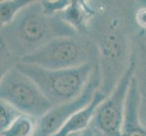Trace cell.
<instances>
[{
    "label": "cell",
    "instance_id": "cell-16",
    "mask_svg": "<svg viewBox=\"0 0 146 136\" xmlns=\"http://www.w3.org/2000/svg\"><path fill=\"white\" fill-rule=\"evenodd\" d=\"M135 20H136V23L139 27L143 29H146V4H143L136 11Z\"/></svg>",
    "mask_w": 146,
    "mask_h": 136
},
{
    "label": "cell",
    "instance_id": "cell-9",
    "mask_svg": "<svg viewBox=\"0 0 146 136\" xmlns=\"http://www.w3.org/2000/svg\"><path fill=\"white\" fill-rule=\"evenodd\" d=\"M108 95L105 94L100 88L94 94L91 103L81 109L68 119L63 128L54 136H69L87 129L91 124L93 118L98 106Z\"/></svg>",
    "mask_w": 146,
    "mask_h": 136
},
{
    "label": "cell",
    "instance_id": "cell-2",
    "mask_svg": "<svg viewBox=\"0 0 146 136\" xmlns=\"http://www.w3.org/2000/svg\"><path fill=\"white\" fill-rule=\"evenodd\" d=\"M97 63L68 69H46L22 63L15 66L31 78L50 102L59 105L74 101L83 93Z\"/></svg>",
    "mask_w": 146,
    "mask_h": 136
},
{
    "label": "cell",
    "instance_id": "cell-17",
    "mask_svg": "<svg viewBox=\"0 0 146 136\" xmlns=\"http://www.w3.org/2000/svg\"><path fill=\"white\" fill-rule=\"evenodd\" d=\"M69 136H102V135H101L94 128H93L92 126H89L87 129L82 131V132L74 133Z\"/></svg>",
    "mask_w": 146,
    "mask_h": 136
},
{
    "label": "cell",
    "instance_id": "cell-8",
    "mask_svg": "<svg viewBox=\"0 0 146 136\" xmlns=\"http://www.w3.org/2000/svg\"><path fill=\"white\" fill-rule=\"evenodd\" d=\"M140 107L141 94L137 78L134 74L127 95L124 122L121 136H146V125L141 118Z\"/></svg>",
    "mask_w": 146,
    "mask_h": 136
},
{
    "label": "cell",
    "instance_id": "cell-12",
    "mask_svg": "<svg viewBox=\"0 0 146 136\" xmlns=\"http://www.w3.org/2000/svg\"><path fill=\"white\" fill-rule=\"evenodd\" d=\"M32 2V0H3L0 2L1 27L11 24L17 15Z\"/></svg>",
    "mask_w": 146,
    "mask_h": 136
},
{
    "label": "cell",
    "instance_id": "cell-10",
    "mask_svg": "<svg viewBox=\"0 0 146 136\" xmlns=\"http://www.w3.org/2000/svg\"><path fill=\"white\" fill-rule=\"evenodd\" d=\"M93 10L83 1H71L60 16L64 22L71 26L76 31L83 32L86 27V21L92 17Z\"/></svg>",
    "mask_w": 146,
    "mask_h": 136
},
{
    "label": "cell",
    "instance_id": "cell-4",
    "mask_svg": "<svg viewBox=\"0 0 146 136\" xmlns=\"http://www.w3.org/2000/svg\"><path fill=\"white\" fill-rule=\"evenodd\" d=\"M0 98L24 114L40 118L55 105L46 97L37 84L16 66L1 76Z\"/></svg>",
    "mask_w": 146,
    "mask_h": 136
},
{
    "label": "cell",
    "instance_id": "cell-13",
    "mask_svg": "<svg viewBox=\"0 0 146 136\" xmlns=\"http://www.w3.org/2000/svg\"><path fill=\"white\" fill-rule=\"evenodd\" d=\"M23 114L12 104L4 100L0 101V129L1 132L7 130L20 115Z\"/></svg>",
    "mask_w": 146,
    "mask_h": 136
},
{
    "label": "cell",
    "instance_id": "cell-1",
    "mask_svg": "<svg viewBox=\"0 0 146 136\" xmlns=\"http://www.w3.org/2000/svg\"><path fill=\"white\" fill-rule=\"evenodd\" d=\"M79 33L64 22L60 14L49 16L40 1H33L8 26L1 27L3 47L17 56V61L54 38L74 36Z\"/></svg>",
    "mask_w": 146,
    "mask_h": 136
},
{
    "label": "cell",
    "instance_id": "cell-3",
    "mask_svg": "<svg viewBox=\"0 0 146 136\" xmlns=\"http://www.w3.org/2000/svg\"><path fill=\"white\" fill-rule=\"evenodd\" d=\"M98 61V47L91 40L77 34L54 38L17 63L34 64L46 69H68Z\"/></svg>",
    "mask_w": 146,
    "mask_h": 136
},
{
    "label": "cell",
    "instance_id": "cell-7",
    "mask_svg": "<svg viewBox=\"0 0 146 136\" xmlns=\"http://www.w3.org/2000/svg\"><path fill=\"white\" fill-rule=\"evenodd\" d=\"M102 81V73L98 62L95 64L93 74L83 93L74 101L55 105L48 113L38 118L34 136H54L56 134L73 114L91 103Z\"/></svg>",
    "mask_w": 146,
    "mask_h": 136
},
{
    "label": "cell",
    "instance_id": "cell-14",
    "mask_svg": "<svg viewBox=\"0 0 146 136\" xmlns=\"http://www.w3.org/2000/svg\"><path fill=\"white\" fill-rule=\"evenodd\" d=\"M44 12L49 16H54L62 13L66 8L71 1L68 0H46V1H40Z\"/></svg>",
    "mask_w": 146,
    "mask_h": 136
},
{
    "label": "cell",
    "instance_id": "cell-6",
    "mask_svg": "<svg viewBox=\"0 0 146 136\" xmlns=\"http://www.w3.org/2000/svg\"><path fill=\"white\" fill-rule=\"evenodd\" d=\"M118 24L117 20H113L100 38L98 45L102 83H104L101 90L106 95L111 94L128 66L124 64L127 52L126 40Z\"/></svg>",
    "mask_w": 146,
    "mask_h": 136
},
{
    "label": "cell",
    "instance_id": "cell-5",
    "mask_svg": "<svg viewBox=\"0 0 146 136\" xmlns=\"http://www.w3.org/2000/svg\"><path fill=\"white\" fill-rule=\"evenodd\" d=\"M137 60L132 54L129 64L111 94L101 103L90 126L102 136H121L130 84L136 71Z\"/></svg>",
    "mask_w": 146,
    "mask_h": 136
},
{
    "label": "cell",
    "instance_id": "cell-15",
    "mask_svg": "<svg viewBox=\"0 0 146 136\" xmlns=\"http://www.w3.org/2000/svg\"><path fill=\"white\" fill-rule=\"evenodd\" d=\"M138 81V80H137ZM139 85V91L141 94V107H140V113H143L146 116V74L144 73L143 77V82L138 83Z\"/></svg>",
    "mask_w": 146,
    "mask_h": 136
},
{
    "label": "cell",
    "instance_id": "cell-11",
    "mask_svg": "<svg viewBox=\"0 0 146 136\" xmlns=\"http://www.w3.org/2000/svg\"><path fill=\"white\" fill-rule=\"evenodd\" d=\"M36 126L37 118L23 113L7 130L1 132V136H34Z\"/></svg>",
    "mask_w": 146,
    "mask_h": 136
}]
</instances>
